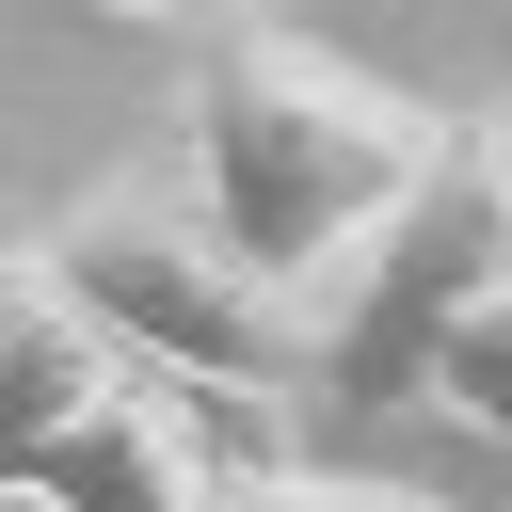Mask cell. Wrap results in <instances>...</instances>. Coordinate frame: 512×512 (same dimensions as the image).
<instances>
[{"label": "cell", "mask_w": 512, "mask_h": 512, "mask_svg": "<svg viewBox=\"0 0 512 512\" xmlns=\"http://www.w3.org/2000/svg\"><path fill=\"white\" fill-rule=\"evenodd\" d=\"M176 128H192L176 144L192 224L240 272H272V288H320L400 208V176L432 144V112L400 80H368V64H336V48L272 32V16H208V64H192V112Z\"/></svg>", "instance_id": "6da1fadb"}, {"label": "cell", "mask_w": 512, "mask_h": 512, "mask_svg": "<svg viewBox=\"0 0 512 512\" xmlns=\"http://www.w3.org/2000/svg\"><path fill=\"white\" fill-rule=\"evenodd\" d=\"M336 304L304 320V384L384 416L448 400L464 432H512V192H496V112H432L400 208L320 272Z\"/></svg>", "instance_id": "7a4b0ae2"}, {"label": "cell", "mask_w": 512, "mask_h": 512, "mask_svg": "<svg viewBox=\"0 0 512 512\" xmlns=\"http://www.w3.org/2000/svg\"><path fill=\"white\" fill-rule=\"evenodd\" d=\"M32 272L112 336V368H160V384H192V400H240V384L304 368V288L240 272V256L192 224L176 176H112V192H80V208L32 240Z\"/></svg>", "instance_id": "3957f363"}, {"label": "cell", "mask_w": 512, "mask_h": 512, "mask_svg": "<svg viewBox=\"0 0 512 512\" xmlns=\"http://www.w3.org/2000/svg\"><path fill=\"white\" fill-rule=\"evenodd\" d=\"M32 512H192L208 496V432H192V384H160V368H112L64 432H32L16 464H0Z\"/></svg>", "instance_id": "277c9868"}, {"label": "cell", "mask_w": 512, "mask_h": 512, "mask_svg": "<svg viewBox=\"0 0 512 512\" xmlns=\"http://www.w3.org/2000/svg\"><path fill=\"white\" fill-rule=\"evenodd\" d=\"M96 384H112V336L32 272V240H0V464H16L32 432H64Z\"/></svg>", "instance_id": "5b68a950"}, {"label": "cell", "mask_w": 512, "mask_h": 512, "mask_svg": "<svg viewBox=\"0 0 512 512\" xmlns=\"http://www.w3.org/2000/svg\"><path fill=\"white\" fill-rule=\"evenodd\" d=\"M192 512H464V496H416V480H352V464H224Z\"/></svg>", "instance_id": "8992f818"}, {"label": "cell", "mask_w": 512, "mask_h": 512, "mask_svg": "<svg viewBox=\"0 0 512 512\" xmlns=\"http://www.w3.org/2000/svg\"><path fill=\"white\" fill-rule=\"evenodd\" d=\"M96 16H160V32H208V16H240V0H96Z\"/></svg>", "instance_id": "52a82bcc"}, {"label": "cell", "mask_w": 512, "mask_h": 512, "mask_svg": "<svg viewBox=\"0 0 512 512\" xmlns=\"http://www.w3.org/2000/svg\"><path fill=\"white\" fill-rule=\"evenodd\" d=\"M0 512H32V496H16V480H0Z\"/></svg>", "instance_id": "ba28073f"}]
</instances>
